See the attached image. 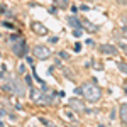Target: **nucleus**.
I'll use <instances>...</instances> for the list:
<instances>
[{
  "label": "nucleus",
  "instance_id": "obj_16",
  "mask_svg": "<svg viewBox=\"0 0 127 127\" xmlns=\"http://www.w3.org/2000/svg\"><path fill=\"white\" fill-rule=\"evenodd\" d=\"M49 14H54V15H56V14H58V9H56V7H51V9H49Z\"/></svg>",
  "mask_w": 127,
  "mask_h": 127
},
{
  "label": "nucleus",
  "instance_id": "obj_8",
  "mask_svg": "<svg viewBox=\"0 0 127 127\" xmlns=\"http://www.w3.org/2000/svg\"><path fill=\"white\" fill-rule=\"evenodd\" d=\"M119 114H120V120H122L124 124H127V103H124V105L120 107Z\"/></svg>",
  "mask_w": 127,
  "mask_h": 127
},
{
  "label": "nucleus",
  "instance_id": "obj_23",
  "mask_svg": "<svg viewBox=\"0 0 127 127\" xmlns=\"http://www.w3.org/2000/svg\"><path fill=\"white\" fill-rule=\"evenodd\" d=\"M58 37H51V39H49V42H53V44H54V42H58Z\"/></svg>",
  "mask_w": 127,
  "mask_h": 127
},
{
  "label": "nucleus",
  "instance_id": "obj_3",
  "mask_svg": "<svg viewBox=\"0 0 127 127\" xmlns=\"http://www.w3.org/2000/svg\"><path fill=\"white\" fill-rule=\"evenodd\" d=\"M32 54H34L37 59H48L49 56H51V49H49L48 46L37 44V46H34V49H32Z\"/></svg>",
  "mask_w": 127,
  "mask_h": 127
},
{
  "label": "nucleus",
  "instance_id": "obj_10",
  "mask_svg": "<svg viewBox=\"0 0 127 127\" xmlns=\"http://www.w3.org/2000/svg\"><path fill=\"white\" fill-rule=\"evenodd\" d=\"M54 3L59 9H68V0H54Z\"/></svg>",
  "mask_w": 127,
  "mask_h": 127
},
{
  "label": "nucleus",
  "instance_id": "obj_7",
  "mask_svg": "<svg viewBox=\"0 0 127 127\" xmlns=\"http://www.w3.org/2000/svg\"><path fill=\"white\" fill-rule=\"evenodd\" d=\"M80 26H81V29L85 27V29H88V31H90V32H95V31H97V27H95V26H92V24H90V22H88L87 19L80 20Z\"/></svg>",
  "mask_w": 127,
  "mask_h": 127
},
{
  "label": "nucleus",
  "instance_id": "obj_19",
  "mask_svg": "<svg viewBox=\"0 0 127 127\" xmlns=\"http://www.w3.org/2000/svg\"><path fill=\"white\" fill-rule=\"evenodd\" d=\"M26 83H27V85H31V83H32V80H31L29 75H26Z\"/></svg>",
  "mask_w": 127,
  "mask_h": 127
},
{
  "label": "nucleus",
  "instance_id": "obj_25",
  "mask_svg": "<svg viewBox=\"0 0 127 127\" xmlns=\"http://www.w3.org/2000/svg\"><path fill=\"white\" fill-rule=\"evenodd\" d=\"M122 49H124V51H126V54H127V46H122Z\"/></svg>",
  "mask_w": 127,
  "mask_h": 127
},
{
  "label": "nucleus",
  "instance_id": "obj_13",
  "mask_svg": "<svg viewBox=\"0 0 127 127\" xmlns=\"http://www.w3.org/2000/svg\"><path fill=\"white\" fill-rule=\"evenodd\" d=\"M66 119H68V120H75L73 114H71V112H68V110H66Z\"/></svg>",
  "mask_w": 127,
  "mask_h": 127
},
{
  "label": "nucleus",
  "instance_id": "obj_12",
  "mask_svg": "<svg viewBox=\"0 0 127 127\" xmlns=\"http://www.w3.org/2000/svg\"><path fill=\"white\" fill-rule=\"evenodd\" d=\"M81 34H83L81 27H80V29H75V31H73V36H75V37H81Z\"/></svg>",
  "mask_w": 127,
  "mask_h": 127
},
{
  "label": "nucleus",
  "instance_id": "obj_2",
  "mask_svg": "<svg viewBox=\"0 0 127 127\" xmlns=\"http://www.w3.org/2000/svg\"><path fill=\"white\" fill-rule=\"evenodd\" d=\"M10 44H12V51H14V54L15 56H27V44H26V41L19 37V36H12L10 37Z\"/></svg>",
  "mask_w": 127,
  "mask_h": 127
},
{
  "label": "nucleus",
  "instance_id": "obj_1",
  "mask_svg": "<svg viewBox=\"0 0 127 127\" xmlns=\"http://www.w3.org/2000/svg\"><path fill=\"white\" fill-rule=\"evenodd\" d=\"M80 88H81V95L88 102H98L102 98V90L97 87V83H83Z\"/></svg>",
  "mask_w": 127,
  "mask_h": 127
},
{
  "label": "nucleus",
  "instance_id": "obj_15",
  "mask_svg": "<svg viewBox=\"0 0 127 127\" xmlns=\"http://www.w3.org/2000/svg\"><path fill=\"white\" fill-rule=\"evenodd\" d=\"M78 10H83V12H87V10H90V9H88L87 5H83V3H81V5L78 7Z\"/></svg>",
  "mask_w": 127,
  "mask_h": 127
},
{
  "label": "nucleus",
  "instance_id": "obj_26",
  "mask_svg": "<svg viewBox=\"0 0 127 127\" xmlns=\"http://www.w3.org/2000/svg\"><path fill=\"white\" fill-rule=\"evenodd\" d=\"M87 2H100V0H87Z\"/></svg>",
  "mask_w": 127,
  "mask_h": 127
},
{
  "label": "nucleus",
  "instance_id": "obj_6",
  "mask_svg": "<svg viewBox=\"0 0 127 127\" xmlns=\"http://www.w3.org/2000/svg\"><path fill=\"white\" fill-rule=\"evenodd\" d=\"M100 53L102 54H108V56H115L117 54V48L112 44H102L100 46Z\"/></svg>",
  "mask_w": 127,
  "mask_h": 127
},
{
  "label": "nucleus",
  "instance_id": "obj_24",
  "mask_svg": "<svg viewBox=\"0 0 127 127\" xmlns=\"http://www.w3.org/2000/svg\"><path fill=\"white\" fill-rule=\"evenodd\" d=\"M19 71H20V73H24V71H26V66H24V64H20V66H19Z\"/></svg>",
  "mask_w": 127,
  "mask_h": 127
},
{
  "label": "nucleus",
  "instance_id": "obj_17",
  "mask_svg": "<svg viewBox=\"0 0 127 127\" xmlns=\"http://www.w3.org/2000/svg\"><path fill=\"white\" fill-rule=\"evenodd\" d=\"M59 56H61V58H64V59H69V54H68V53H59Z\"/></svg>",
  "mask_w": 127,
  "mask_h": 127
},
{
  "label": "nucleus",
  "instance_id": "obj_20",
  "mask_svg": "<svg viewBox=\"0 0 127 127\" xmlns=\"http://www.w3.org/2000/svg\"><path fill=\"white\" fill-rule=\"evenodd\" d=\"M75 51H81V44H80V42L75 44Z\"/></svg>",
  "mask_w": 127,
  "mask_h": 127
},
{
  "label": "nucleus",
  "instance_id": "obj_22",
  "mask_svg": "<svg viewBox=\"0 0 127 127\" xmlns=\"http://www.w3.org/2000/svg\"><path fill=\"white\" fill-rule=\"evenodd\" d=\"M3 26H5V27H9V29H12V27H14V26H12L10 22H3Z\"/></svg>",
  "mask_w": 127,
  "mask_h": 127
},
{
  "label": "nucleus",
  "instance_id": "obj_21",
  "mask_svg": "<svg viewBox=\"0 0 127 127\" xmlns=\"http://www.w3.org/2000/svg\"><path fill=\"white\" fill-rule=\"evenodd\" d=\"M120 22H122V24H127V15H122V17H120Z\"/></svg>",
  "mask_w": 127,
  "mask_h": 127
},
{
  "label": "nucleus",
  "instance_id": "obj_11",
  "mask_svg": "<svg viewBox=\"0 0 127 127\" xmlns=\"http://www.w3.org/2000/svg\"><path fill=\"white\" fill-rule=\"evenodd\" d=\"M41 95H42V92H41V90H36V88H32V98H34V100L41 98Z\"/></svg>",
  "mask_w": 127,
  "mask_h": 127
},
{
  "label": "nucleus",
  "instance_id": "obj_18",
  "mask_svg": "<svg viewBox=\"0 0 127 127\" xmlns=\"http://www.w3.org/2000/svg\"><path fill=\"white\" fill-rule=\"evenodd\" d=\"M122 37H124V39H127V27H124V29H122Z\"/></svg>",
  "mask_w": 127,
  "mask_h": 127
},
{
  "label": "nucleus",
  "instance_id": "obj_5",
  "mask_svg": "<svg viewBox=\"0 0 127 127\" xmlns=\"http://www.w3.org/2000/svg\"><path fill=\"white\" fill-rule=\"evenodd\" d=\"M31 29L34 31L36 34H39V36H46V34H48V27L42 26L41 22H32V24H31Z\"/></svg>",
  "mask_w": 127,
  "mask_h": 127
},
{
  "label": "nucleus",
  "instance_id": "obj_9",
  "mask_svg": "<svg viewBox=\"0 0 127 127\" xmlns=\"http://www.w3.org/2000/svg\"><path fill=\"white\" fill-rule=\"evenodd\" d=\"M68 24L73 27V29H80L81 26H80V20L75 17V15H71V17H68Z\"/></svg>",
  "mask_w": 127,
  "mask_h": 127
},
{
  "label": "nucleus",
  "instance_id": "obj_14",
  "mask_svg": "<svg viewBox=\"0 0 127 127\" xmlns=\"http://www.w3.org/2000/svg\"><path fill=\"white\" fill-rule=\"evenodd\" d=\"M119 69H122V71H124V73L127 75V68L124 66V64H122V63H119Z\"/></svg>",
  "mask_w": 127,
  "mask_h": 127
},
{
  "label": "nucleus",
  "instance_id": "obj_4",
  "mask_svg": "<svg viewBox=\"0 0 127 127\" xmlns=\"http://www.w3.org/2000/svg\"><path fill=\"white\" fill-rule=\"evenodd\" d=\"M68 107L73 108V110H76V112H85V110H87L85 105L80 102L78 98H69V100H68Z\"/></svg>",
  "mask_w": 127,
  "mask_h": 127
}]
</instances>
